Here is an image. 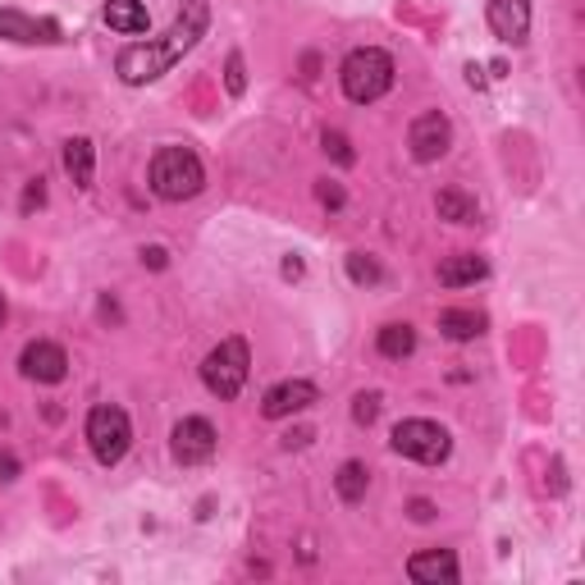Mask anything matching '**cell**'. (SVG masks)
Segmentation results:
<instances>
[{
  "mask_svg": "<svg viewBox=\"0 0 585 585\" xmlns=\"http://www.w3.org/2000/svg\"><path fill=\"white\" fill-rule=\"evenodd\" d=\"M18 371H24L28 380H37V384H60L64 376H69V357H64L60 343L37 339V343L24 348V357H18Z\"/></svg>",
  "mask_w": 585,
  "mask_h": 585,
  "instance_id": "8",
  "label": "cell"
},
{
  "mask_svg": "<svg viewBox=\"0 0 585 585\" xmlns=\"http://www.w3.org/2000/svg\"><path fill=\"white\" fill-rule=\"evenodd\" d=\"M247 343L243 339H225L220 348H211L206 361H202V380L215 398H238L243 394V384H247Z\"/></svg>",
  "mask_w": 585,
  "mask_h": 585,
  "instance_id": "4",
  "label": "cell"
},
{
  "mask_svg": "<svg viewBox=\"0 0 585 585\" xmlns=\"http://www.w3.org/2000/svg\"><path fill=\"white\" fill-rule=\"evenodd\" d=\"M165 256H169L165 247H147V252H142V262H147L151 270H165Z\"/></svg>",
  "mask_w": 585,
  "mask_h": 585,
  "instance_id": "28",
  "label": "cell"
},
{
  "mask_svg": "<svg viewBox=\"0 0 585 585\" xmlns=\"http://www.w3.org/2000/svg\"><path fill=\"white\" fill-rule=\"evenodd\" d=\"M64 169L78 188H92V169H97V151L88 138H69L64 142Z\"/></svg>",
  "mask_w": 585,
  "mask_h": 585,
  "instance_id": "15",
  "label": "cell"
},
{
  "mask_svg": "<svg viewBox=\"0 0 585 585\" xmlns=\"http://www.w3.org/2000/svg\"><path fill=\"white\" fill-rule=\"evenodd\" d=\"M325 151L339 161V165H353L357 161V151H353V142L343 138V133H325Z\"/></svg>",
  "mask_w": 585,
  "mask_h": 585,
  "instance_id": "23",
  "label": "cell"
},
{
  "mask_svg": "<svg viewBox=\"0 0 585 585\" xmlns=\"http://www.w3.org/2000/svg\"><path fill=\"white\" fill-rule=\"evenodd\" d=\"M348 275L357 279V284H380V266H376L366 252H353V256H348Z\"/></svg>",
  "mask_w": 585,
  "mask_h": 585,
  "instance_id": "21",
  "label": "cell"
},
{
  "mask_svg": "<svg viewBox=\"0 0 585 585\" xmlns=\"http://www.w3.org/2000/svg\"><path fill=\"white\" fill-rule=\"evenodd\" d=\"M407 512H411V522H430V517H435V504H425V498H411Z\"/></svg>",
  "mask_w": 585,
  "mask_h": 585,
  "instance_id": "26",
  "label": "cell"
},
{
  "mask_svg": "<svg viewBox=\"0 0 585 585\" xmlns=\"http://www.w3.org/2000/svg\"><path fill=\"white\" fill-rule=\"evenodd\" d=\"M225 82H229V92L233 97H243V88H247V69H243V55H229V64H225Z\"/></svg>",
  "mask_w": 585,
  "mask_h": 585,
  "instance_id": "22",
  "label": "cell"
},
{
  "mask_svg": "<svg viewBox=\"0 0 585 585\" xmlns=\"http://www.w3.org/2000/svg\"><path fill=\"white\" fill-rule=\"evenodd\" d=\"M5 316H10V307H5V293H0V325H5Z\"/></svg>",
  "mask_w": 585,
  "mask_h": 585,
  "instance_id": "31",
  "label": "cell"
},
{
  "mask_svg": "<svg viewBox=\"0 0 585 585\" xmlns=\"http://www.w3.org/2000/svg\"><path fill=\"white\" fill-rule=\"evenodd\" d=\"M206 24H211V5H206V0H188L161 41H147V47H124V51H119V64H115L119 78L128 82V88L156 82L161 74H169L192 47H198L202 33H206Z\"/></svg>",
  "mask_w": 585,
  "mask_h": 585,
  "instance_id": "1",
  "label": "cell"
},
{
  "mask_svg": "<svg viewBox=\"0 0 585 585\" xmlns=\"http://www.w3.org/2000/svg\"><path fill=\"white\" fill-rule=\"evenodd\" d=\"M489 266L481 262V256H448V262H440V284L444 289H462V284H475V279H485Z\"/></svg>",
  "mask_w": 585,
  "mask_h": 585,
  "instance_id": "16",
  "label": "cell"
},
{
  "mask_svg": "<svg viewBox=\"0 0 585 585\" xmlns=\"http://www.w3.org/2000/svg\"><path fill=\"white\" fill-rule=\"evenodd\" d=\"M376 348H380L384 357L403 361V357L417 353V330H411V325H384L380 339H376Z\"/></svg>",
  "mask_w": 585,
  "mask_h": 585,
  "instance_id": "18",
  "label": "cell"
},
{
  "mask_svg": "<svg viewBox=\"0 0 585 585\" xmlns=\"http://www.w3.org/2000/svg\"><path fill=\"white\" fill-rule=\"evenodd\" d=\"M316 198H320L325 206H334V211H339V206H343V188H339V183H330V179H325V183L316 188Z\"/></svg>",
  "mask_w": 585,
  "mask_h": 585,
  "instance_id": "25",
  "label": "cell"
},
{
  "mask_svg": "<svg viewBox=\"0 0 585 585\" xmlns=\"http://www.w3.org/2000/svg\"><path fill=\"white\" fill-rule=\"evenodd\" d=\"M394 453H403V458H411V462L435 467L453 453V440H448V430L440 421H421L417 417V421H398L394 425Z\"/></svg>",
  "mask_w": 585,
  "mask_h": 585,
  "instance_id": "6",
  "label": "cell"
},
{
  "mask_svg": "<svg viewBox=\"0 0 585 585\" xmlns=\"http://www.w3.org/2000/svg\"><path fill=\"white\" fill-rule=\"evenodd\" d=\"M105 24L124 37H138V33L151 28V14H147L142 0H105Z\"/></svg>",
  "mask_w": 585,
  "mask_h": 585,
  "instance_id": "14",
  "label": "cell"
},
{
  "mask_svg": "<svg viewBox=\"0 0 585 585\" xmlns=\"http://www.w3.org/2000/svg\"><path fill=\"white\" fill-rule=\"evenodd\" d=\"M316 398H320L316 384H307V380H284V384H275L270 394H266L262 411H266L270 421H284V417H293V411H307Z\"/></svg>",
  "mask_w": 585,
  "mask_h": 585,
  "instance_id": "11",
  "label": "cell"
},
{
  "mask_svg": "<svg viewBox=\"0 0 585 585\" xmlns=\"http://www.w3.org/2000/svg\"><path fill=\"white\" fill-rule=\"evenodd\" d=\"M353 417H357V425H371V421L380 417V394H357Z\"/></svg>",
  "mask_w": 585,
  "mask_h": 585,
  "instance_id": "24",
  "label": "cell"
},
{
  "mask_svg": "<svg viewBox=\"0 0 585 585\" xmlns=\"http://www.w3.org/2000/svg\"><path fill=\"white\" fill-rule=\"evenodd\" d=\"M407 576L417 585H440V581H458V558L448 549H425L407 562Z\"/></svg>",
  "mask_w": 585,
  "mask_h": 585,
  "instance_id": "13",
  "label": "cell"
},
{
  "mask_svg": "<svg viewBox=\"0 0 585 585\" xmlns=\"http://www.w3.org/2000/svg\"><path fill=\"white\" fill-rule=\"evenodd\" d=\"M481 330H485V316H481V311H467V307L440 311V334L453 339V343H467V339H475Z\"/></svg>",
  "mask_w": 585,
  "mask_h": 585,
  "instance_id": "17",
  "label": "cell"
},
{
  "mask_svg": "<svg viewBox=\"0 0 585 585\" xmlns=\"http://www.w3.org/2000/svg\"><path fill=\"white\" fill-rule=\"evenodd\" d=\"M41 198H47V192H41V179L28 188V198H24V211H33V206H41Z\"/></svg>",
  "mask_w": 585,
  "mask_h": 585,
  "instance_id": "29",
  "label": "cell"
},
{
  "mask_svg": "<svg viewBox=\"0 0 585 585\" xmlns=\"http://www.w3.org/2000/svg\"><path fill=\"white\" fill-rule=\"evenodd\" d=\"M0 481H18V458H14V453H0Z\"/></svg>",
  "mask_w": 585,
  "mask_h": 585,
  "instance_id": "27",
  "label": "cell"
},
{
  "mask_svg": "<svg viewBox=\"0 0 585 585\" xmlns=\"http://www.w3.org/2000/svg\"><path fill=\"white\" fill-rule=\"evenodd\" d=\"M215 453V425L206 417H188L175 425V458L183 467H198Z\"/></svg>",
  "mask_w": 585,
  "mask_h": 585,
  "instance_id": "9",
  "label": "cell"
},
{
  "mask_svg": "<svg viewBox=\"0 0 585 585\" xmlns=\"http://www.w3.org/2000/svg\"><path fill=\"white\" fill-rule=\"evenodd\" d=\"M334 485H339V498H343V504H361V498H366V485H371V471H366L361 462H343Z\"/></svg>",
  "mask_w": 585,
  "mask_h": 585,
  "instance_id": "20",
  "label": "cell"
},
{
  "mask_svg": "<svg viewBox=\"0 0 585 585\" xmlns=\"http://www.w3.org/2000/svg\"><path fill=\"white\" fill-rule=\"evenodd\" d=\"M339 82H343V97L348 101L371 105L394 88V55L380 51V47H357L348 60H343Z\"/></svg>",
  "mask_w": 585,
  "mask_h": 585,
  "instance_id": "3",
  "label": "cell"
},
{
  "mask_svg": "<svg viewBox=\"0 0 585 585\" xmlns=\"http://www.w3.org/2000/svg\"><path fill=\"white\" fill-rule=\"evenodd\" d=\"M88 444L97 453L101 467H115L128 444H133V425H128V411L115 407V403H101L88 411Z\"/></svg>",
  "mask_w": 585,
  "mask_h": 585,
  "instance_id": "5",
  "label": "cell"
},
{
  "mask_svg": "<svg viewBox=\"0 0 585 585\" xmlns=\"http://www.w3.org/2000/svg\"><path fill=\"white\" fill-rule=\"evenodd\" d=\"M206 183V169L198 161V151L188 147H161L156 156H151V192L165 202H188L198 198Z\"/></svg>",
  "mask_w": 585,
  "mask_h": 585,
  "instance_id": "2",
  "label": "cell"
},
{
  "mask_svg": "<svg viewBox=\"0 0 585 585\" xmlns=\"http://www.w3.org/2000/svg\"><path fill=\"white\" fill-rule=\"evenodd\" d=\"M448 142H453V128H448V119L440 111H425V115L411 119L407 147H411V156L417 161H440L448 151Z\"/></svg>",
  "mask_w": 585,
  "mask_h": 585,
  "instance_id": "7",
  "label": "cell"
},
{
  "mask_svg": "<svg viewBox=\"0 0 585 585\" xmlns=\"http://www.w3.org/2000/svg\"><path fill=\"white\" fill-rule=\"evenodd\" d=\"M435 211H440V220H453V225H475V202L467 198V192H458V188H444L440 198H435Z\"/></svg>",
  "mask_w": 585,
  "mask_h": 585,
  "instance_id": "19",
  "label": "cell"
},
{
  "mask_svg": "<svg viewBox=\"0 0 585 585\" xmlns=\"http://www.w3.org/2000/svg\"><path fill=\"white\" fill-rule=\"evenodd\" d=\"M284 275L297 279V275H302V262H293V256H289V262H284Z\"/></svg>",
  "mask_w": 585,
  "mask_h": 585,
  "instance_id": "30",
  "label": "cell"
},
{
  "mask_svg": "<svg viewBox=\"0 0 585 585\" xmlns=\"http://www.w3.org/2000/svg\"><path fill=\"white\" fill-rule=\"evenodd\" d=\"M0 37L5 41H60V24L55 18H33L24 10H0Z\"/></svg>",
  "mask_w": 585,
  "mask_h": 585,
  "instance_id": "12",
  "label": "cell"
},
{
  "mask_svg": "<svg viewBox=\"0 0 585 585\" xmlns=\"http://www.w3.org/2000/svg\"><path fill=\"white\" fill-rule=\"evenodd\" d=\"M489 28L498 41H526L531 33V0H489Z\"/></svg>",
  "mask_w": 585,
  "mask_h": 585,
  "instance_id": "10",
  "label": "cell"
}]
</instances>
